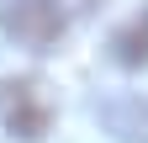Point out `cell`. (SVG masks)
Wrapping results in <instances>:
<instances>
[{"instance_id":"7a4b0ae2","label":"cell","mask_w":148,"mask_h":143,"mask_svg":"<svg viewBox=\"0 0 148 143\" xmlns=\"http://www.w3.org/2000/svg\"><path fill=\"white\" fill-rule=\"evenodd\" d=\"M0 122L11 138L42 143L53 127V96L42 80H0Z\"/></svg>"},{"instance_id":"3957f363","label":"cell","mask_w":148,"mask_h":143,"mask_svg":"<svg viewBox=\"0 0 148 143\" xmlns=\"http://www.w3.org/2000/svg\"><path fill=\"white\" fill-rule=\"evenodd\" d=\"M111 48H116V64H127V69L148 64V16H132V21L111 37Z\"/></svg>"},{"instance_id":"6da1fadb","label":"cell","mask_w":148,"mask_h":143,"mask_svg":"<svg viewBox=\"0 0 148 143\" xmlns=\"http://www.w3.org/2000/svg\"><path fill=\"white\" fill-rule=\"evenodd\" d=\"M64 27L69 16L58 0H0V32L27 53H48L64 37Z\"/></svg>"}]
</instances>
